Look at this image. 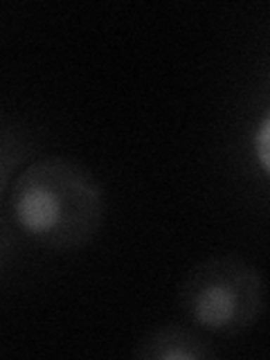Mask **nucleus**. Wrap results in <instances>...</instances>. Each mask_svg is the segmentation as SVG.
Here are the masks:
<instances>
[{
    "label": "nucleus",
    "mask_w": 270,
    "mask_h": 360,
    "mask_svg": "<svg viewBox=\"0 0 270 360\" xmlns=\"http://www.w3.org/2000/svg\"><path fill=\"white\" fill-rule=\"evenodd\" d=\"M133 356L140 360H210L217 358V352L189 326L165 324L142 335Z\"/></svg>",
    "instance_id": "7ed1b4c3"
},
{
    "label": "nucleus",
    "mask_w": 270,
    "mask_h": 360,
    "mask_svg": "<svg viewBox=\"0 0 270 360\" xmlns=\"http://www.w3.org/2000/svg\"><path fill=\"white\" fill-rule=\"evenodd\" d=\"M255 155L259 167L270 176V115L259 124L255 133Z\"/></svg>",
    "instance_id": "20e7f679"
},
{
    "label": "nucleus",
    "mask_w": 270,
    "mask_h": 360,
    "mask_svg": "<svg viewBox=\"0 0 270 360\" xmlns=\"http://www.w3.org/2000/svg\"><path fill=\"white\" fill-rule=\"evenodd\" d=\"M187 320L210 333H239L266 307L262 273L236 255H214L189 270L178 292Z\"/></svg>",
    "instance_id": "f03ea898"
},
{
    "label": "nucleus",
    "mask_w": 270,
    "mask_h": 360,
    "mask_svg": "<svg viewBox=\"0 0 270 360\" xmlns=\"http://www.w3.org/2000/svg\"><path fill=\"white\" fill-rule=\"evenodd\" d=\"M7 217L25 239L41 248L79 250L101 228L104 196L86 167L50 155L27 165L11 180Z\"/></svg>",
    "instance_id": "f257e3e1"
}]
</instances>
